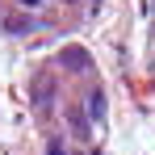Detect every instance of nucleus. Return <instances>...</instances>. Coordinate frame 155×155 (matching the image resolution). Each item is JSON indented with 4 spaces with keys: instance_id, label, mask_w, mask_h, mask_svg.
I'll return each instance as SVG.
<instances>
[{
    "instance_id": "3",
    "label": "nucleus",
    "mask_w": 155,
    "mask_h": 155,
    "mask_svg": "<svg viewBox=\"0 0 155 155\" xmlns=\"http://www.w3.org/2000/svg\"><path fill=\"white\" fill-rule=\"evenodd\" d=\"M25 4H38V0H25Z\"/></svg>"
},
{
    "instance_id": "2",
    "label": "nucleus",
    "mask_w": 155,
    "mask_h": 155,
    "mask_svg": "<svg viewBox=\"0 0 155 155\" xmlns=\"http://www.w3.org/2000/svg\"><path fill=\"white\" fill-rule=\"evenodd\" d=\"M46 155H63V143H51V151Z\"/></svg>"
},
{
    "instance_id": "1",
    "label": "nucleus",
    "mask_w": 155,
    "mask_h": 155,
    "mask_svg": "<svg viewBox=\"0 0 155 155\" xmlns=\"http://www.w3.org/2000/svg\"><path fill=\"white\" fill-rule=\"evenodd\" d=\"M88 117L92 122H105V92H92L88 97Z\"/></svg>"
}]
</instances>
